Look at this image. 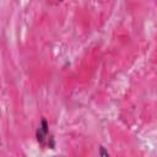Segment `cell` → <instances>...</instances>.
<instances>
[{"label":"cell","instance_id":"obj_1","mask_svg":"<svg viewBox=\"0 0 157 157\" xmlns=\"http://www.w3.org/2000/svg\"><path fill=\"white\" fill-rule=\"evenodd\" d=\"M48 134H49V124L45 118H43L40 120V125L38 126L37 131H36V137L37 141L40 146H45L47 144V139H48Z\"/></svg>","mask_w":157,"mask_h":157},{"label":"cell","instance_id":"obj_2","mask_svg":"<svg viewBox=\"0 0 157 157\" xmlns=\"http://www.w3.org/2000/svg\"><path fill=\"white\" fill-rule=\"evenodd\" d=\"M99 155H101V156H104V157H108V156H109L108 151H105L103 146H99Z\"/></svg>","mask_w":157,"mask_h":157},{"label":"cell","instance_id":"obj_3","mask_svg":"<svg viewBox=\"0 0 157 157\" xmlns=\"http://www.w3.org/2000/svg\"><path fill=\"white\" fill-rule=\"evenodd\" d=\"M59 1H63V0H59Z\"/></svg>","mask_w":157,"mask_h":157}]
</instances>
